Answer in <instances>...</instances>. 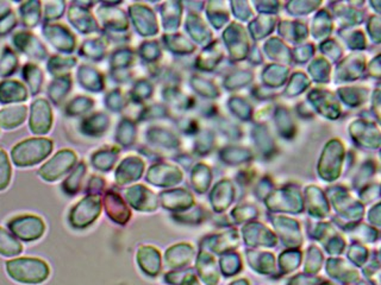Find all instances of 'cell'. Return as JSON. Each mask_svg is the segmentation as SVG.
<instances>
[{
  "label": "cell",
  "instance_id": "6da1fadb",
  "mask_svg": "<svg viewBox=\"0 0 381 285\" xmlns=\"http://www.w3.org/2000/svg\"><path fill=\"white\" fill-rule=\"evenodd\" d=\"M51 150L53 142L51 139H26L13 147L11 158L17 167H31L46 160Z\"/></svg>",
  "mask_w": 381,
  "mask_h": 285
},
{
  "label": "cell",
  "instance_id": "7a4b0ae2",
  "mask_svg": "<svg viewBox=\"0 0 381 285\" xmlns=\"http://www.w3.org/2000/svg\"><path fill=\"white\" fill-rule=\"evenodd\" d=\"M6 270L10 277L15 281L26 283V284H37L46 281L49 275V268L43 260L35 258H17L10 260L6 264Z\"/></svg>",
  "mask_w": 381,
  "mask_h": 285
},
{
  "label": "cell",
  "instance_id": "3957f363",
  "mask_svg": "<svg viewBox=\"0 0 381 285\" xmlns=\"http://www.w3.org/2000/svg\"><path fill=\"white\" fill-rule=\"evenodd\" d=\"M8 226L13 237L24 241L40 239L46 230L42 220L34 215H23L13 218L12 220H10Z\"/></svg>",
  "mask_w": 381,
  "mask_h": 285
},
{
  "label": "cell",
  "instance_id": "277c9868",
  "mask_svg": "<svg viewBox=\"0 0 381 285\" xmlns=\"http://www.w3.org/2000/svg\"><path fill=\"white\" fill-rule=\"evenodd\" d=\"M76 156L71 150H62L43 164L38 170V175L46 182H54L65 175L76 163Z\"/></svg>",
  "mask_w": 381,
  "mask_h": 285
},
{
  "label": "cell",
  "instance_id": "5b68a950",
  "mask_svg": "<svg viewBox=\"0 0 381 285\" xmlns=\"http://www.w3.org/2000/svg\"><path fill=\"white\" fill-rule=\"evenodd\" d=\"M53 125V112L46 99H37L30 106L29 129L37 136L46 134Z\"/></svg>",
  "mask_w": 381,
  "mask_h": 285
},
{
  "label": "cell",
  "instance_id": "8992f818",
  "mask_svg": "<svg viewBox=\"0 0 381 285\" xmlns=\"http://www.w3.org/2000/svg\"><path fill=\"white\" fill-rule=\"evenodd\" d=\"M43 35L56 50L71 53L76 46L74 36L66 26L46 24L43 26Z\"/></svg>",
  "mask_w": 381,
  "mask_h": 285
},
{
  "label": "cell",
  "instance_id": "52a82bcc",
  "mask_svg": "<svg viewBox=\"0 0 381 285\" xmlns=\"http://www.w3.org/2000/svg\"><path fill=\"white\" fill-rule=\"evenodd\" d=\"M12 42L13 46H16L18 50L26 54V56H29L30 59L42 61L48 56V53H46V49L42 42L35 35L26 33V31H19L15 35Z\"/></svg>",
  "mask_w": 381,
  "mask_h": 285
},
{
  "label": "cell",
  "instance_id": "ba28073f",
  "mask_svg": "<svg viewBox=\"0 0 381 285\" xmlns=\"http://www.w3.org/2000/svg\"><path fill=\"white\" fill-rule=\"evenodd\" d=\"M96 214H99V203L94 199H84L73 208L71 213V223L73 226L86 227L92 223Z\"/></svg>",
  "mask_w": 381,
  "mask_h": 285
},
{
  "label": "cell",
  "instance_id": "9c48e42d",
  "mask_svg": "<svg viewBox=\"0 0 381 285\" xmlns=\"http://www.w3.org/2000/svg\"><path fill=\"white\" fill-rule=\"evenodd\" d=\"M28 89L17 80H5L0 82V104L9 105L28 100Z\"/></svg>",
  "mask_w": 381,
  "mask_h": 285
},
{
  "label": "cell",
  "instance_id": "30bf717a",
  "mask_svg": "<svg viewBox=\"0 0 381 285\" xmlns=\"http://www.w3.org/2000/svg\"><path fill=\"white\" fill-rule=\"evenodd\" d=\"M28 107L26 105H11L0 111V127L13 130L26 122Z\"/></svg>",
  "mask_w": 381,
  "mask_h": 285
},
{
  "label": "cell",
  "instance_id": "8fae6325",
  "mask_svg": "<svg viewBox=\"0 0 381 285\" xmlns=\"http://www.w3.org/2000/svg\"><path fill=\"white\" fill-rule=\"evenodd\" d=\"M41 6L42 4L40 1H26L21 5L19 8V15H21L22 23L23 26L33 29L37 26L41 21Z\"/></svg>",
  "mask_w": 381,
  "mask_h": 285
},
{
  "label": "cell",
  "instance_id": "7c38bea8",
  "mask_svg": "<svg viewBox=\"0 0 381 285\" xmlns=\"http://www.w3.org/2000/svg\"><path fill=\"white\" fill-rule=\"evenodd\" d=\"M22 75L33 95H37L43 84V73L36 64L28 63L22 69Z\"/></svg>",
  "mask_w": 381,
  "mask_h": 285
},
{
  "label": "cell",
  "instance_id": "4fadbf2b",
  "mask_svg": "<svg viewBox=\"0 0 381 285\" xmlns=\"http://www.w3.org/2000/svg\"><path fill=\"white\" fill-rule=\"evenodd\" d=\"M71 76L63 75L59 77H55L53 82L48 87V95L51 98V100L60 105V102L66 98L67 93L71 91Z\"/></svg>",
  "mask_w": 381,
  "mask_h": 285
},
{
  "label": "cell",
  "instance_id": "5bb4252c",
  "mask_svg": "<svg viewBox=\"0 0 381 285\" xmlns=\"http://www.w3.org/2000/svg\"><path fill=\"white\" fill-rule=\"evenodd\" d=\"M22 251L23 246L16 239V237L0 227V255L4 257H16L21 255Z\"/></svg>",
  "mask_w": 381,
  "mask_h": 285
},
{
  "label": "cell",
  "instance_id": "9a60e30c",
  "mask_svg": "<svg viewBox=\"0 0 381 285\" xmlns=\"http://www.w3.org/2000/svg\"><path fill=\"white\" fill-rule=\"evenodd\" d=\"M68 17L71 21V24L76 26V29L80 30L81 33H87L92 30L93 21L92 18L90 17V15L86 12V10L80 9V8H71Z\"/></svg>",
  "mask_w": 381,
  "mask_h": 285
},
{
  "label": "cell",
  "instance_id": "2e32d148",
  "mask_svg": "<svg viewBox=\"0 0 381 285\" xmlns=\"http://www.w3.org/2000/svg\"><path fill=\"white\" fill-rule=\"evenodd\" d=\"M18 67L17 55L10 48H4L0 56V77H9Z\"/></svg>",
  "mask_w": 381,
  "mask_h": 285
},
{
  "label": "cell",
  "instance_id": "e0dca14e",
  "mask_svg": "<svg viewBox=\"0 0 381 285\" xmlns=\"http://www.w3.org/2000/svg\"><path fill=\"white\" fill-rule=\"evenodd\" d=\"M76 63V59H71V57L53 56V57L48 61V71L51 73V75H54L55 77L67 75V74H65V73H67Z\"/></svg>",
  "mask_w": 381,
  "mask_h": 285
},
{
  "label": "cell",
  "instance_id": "ac0fdd59",
  "mask_svg": "<svg viewBox=\"0 0 381 285\" xmlns=\"http://www.w3.org/2000/svg\"><path fill=\"white\" fill-rule=\"evenodd\" d=\"M11 181V164L8 154L0 149V192L8 188Z\"/></svg>",
  "mask_w": 381,
  "mask_h": 285
},
{
  "label": "cell",
  "instance_id": "d6986e66",
  "mask_svg": "<svg viewBox=\"0 0 381 285\" xmlns=\"http://www.w3.org/2000/svg\"><path fill=\"white\" fill-rule=\"evenodd\" d=\"M92 107V100L86 97L76 98L67 106V112L69 114H81Z\"/></svg>",
  "mask_w": 381,
  "mask_h": 285
},
{
  "label": "cell",
  "instance_id": "ffe728a7",
  "mask_svg": "<svg viewBox=\"0 0 381 285\" xmlns=\"http://www.w3.org/2000/svg\"><path fill=\"white\" fill-rule=\"evenodd\" d=\"M65 10V3L62 1H51L44 4V19L46 21H56L62 16Z\"/></svg>",
  "mask_w": 381,
  "mask_h": 285
},
{
  "label": "cell",
  "instance_id": "44dd1931",
  "mask_svg": "<svg viewBox=\"0 0 381 285\" xmlns=\"http://www.w3.org/2000/svg\"><path fill=\"white\" fill-rule=\"evenodd\" d=\"M84 164H80V167H78L76 172H73L71 176L68 177L67 181L65 182L66 192H68V193H76L78 185L80 183V180L84 176Z\"/></svg>",
  "mask_w": 381,
  "mask_h": 285
},
{
  "label": "cell",
  "instance_id": "7402d4cb",
  "mask_svg": "<svg viewBox=\"0 0 381 285\" xmlns=\"http://www.w3.org/2000/svg\"><path fill=\"white\" fill-rule=\"evenodd\" d=\"M16 26H17V17L12 11H10L0 18V36L9 34Z\"/></svg>",
  "mask_w": 381,
  "mask_h": 285
},
{
  "label": "cell",
  "instance_id": "603a6c76",
  "mask_svg": "<svg viewBox=\"0 0 381 285\" xmlns=\"http://www.w3.org/2000/svg\"><path fill=\"white\" fill-rule=\"evenodd\" d=\"M9 4L8 3H0V18L5 16L6 13L10 12Z\"/></svg>",
  "mask_w": 381,
  "mask_h": 285
}]
</instances>
